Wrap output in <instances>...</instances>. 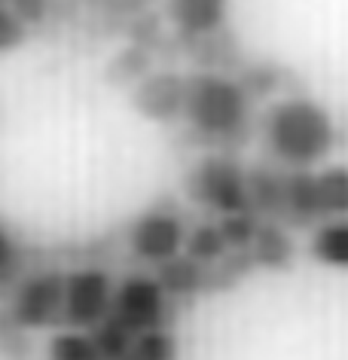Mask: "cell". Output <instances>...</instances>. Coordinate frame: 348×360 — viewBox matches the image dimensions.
I'll return each instance as SVG.
<instances>
[{
  "mask_svg": "<svg viewBox=\"0 0 348 360\" xmlns=\"http://www.w3.org/2000/svg\"><path fill=\"white\" fill-rule=\"evenodd\" d=\"M6 6H10L31 31H43L49 25L52 0H6Z\"/></svg>",
  "mask_w": 348,
  "mask_h": 360,
  "instance_id": "obj_26",
  "label": "cell"
},
{
  "mask_svg": "<svg viewBox=\"0 0 348 360\" xmlns=\"http://www.w3.org/2000/svg\"><path fill=\"white\" fill-rule=\"evenodd\" d=\"M251 257L257 269L263 272H290L293 259H297V245H293V229L284 223L263 220L257 229V238L251 245Z\"/></svg>",
  "mask_w": 348,
  "mask_h": 360,
  "instance_id": "obj_13",
  "label": "cell"
},
{
  "mask_svg": "<svg viewBox=\"0 0 348 360\" xmlns=\"http://www.w3.org/2000/svg\"><path fill=\"white\" fill-rule=\"evenodd\" d=\"M348 217V168H288L284 186V214L281 223L288 229H318L327 220Z\"/></svg>",
  "mask_w": 348,
  "mask_h": 360,
  "instance_id": "obj_3",
  "label": "cell"
},
{
  "mask_svg": "<svg viewBox=\"0 0 348 360\" xmlns=\"http://www.w3.org/2000/svg\"><path fill=\"white\" fill-rule=\"evenodd\" d=\"M28 37H31V28L10 10V6H4V10H0V56L22 49L25 43H28Z\"/></svg>",
  "mask_w": 348,
  "mask_h": 360,
  "instance_id": "obj_25",
  "label": "cell"
},
{
  "mask_svg": "<svg viewBox=\"0 0 348 360\" xmlns=\"http://www.w3.org/2000/svg\"><path fill=\"white\" fill-rule=\"evenodd\" d=\"M65 275L61 269H37L10 293V318L25 330L65 327Z\"/></svg>",
  "mask_w": 348,
  "mask_h": 360,
  "instance_id": "obj_7",
  "label": "cell"
},
{
  "mask_svg": "<svg viewBox=\"0 0 348 360\" xmlns=\"http://www.w3.org/2000/svg\"><path fill=\"white\" fill-rule=\"evenodd\" d=\"M247 184H251V208H254L257 217L281 223L288 168H281L278 162H272V159L247 165Z\"/></svg>",
  "mask_w": 348,
  "mask_h": 360,
  "instance_id": "obj_12",
  "label": "cell"
},
{
  "mask_svg": "<svg viewBox=\"0 0 348 360\" xmlns=\"http://www.w3.org/2000/svg\"><path fill=\"white\" fill-rule=\"evenodd\" d=\"M28 333L31 330L19 327L6 309L0 311V351H4L10 360H28L34 354V342H31Z\"/></svg>",
  "mask_w": 348,
  "mask_h": 360,
  "instance_id": "obj_23",
  "label": "cell"
},
{
  "mask_svg": "<svg viewBox=\"0 0 348 360\" xmlns=\"http://www.w3.org/2000/svg\"><path fill=\"white\" fill-rule=\"evenodd\" d=\"M284 70L278 65H266V61H247V65L238 70V83L245 86V92L254 98H266V95H272V92H278L281 83H284Z\"/></svg>",
  "mask_w": 348,
  "mask_h": 360,
  "instance_id": "obj_21",
  "label": "cell"
},
{
  "mask_svg": "<svg viewBox=\"0 0 348 360\" xmlns=\"http://www.w3.org/2000/svg\"><path fill=\"white\" fill-rule=\"evenodd\" d=\"M183 193L195 208L208 211L214 220L254 211L247 165L232 153H205L202 159H195L183 177Z\"/></svg>",
  "mask_w": 348,
  "mask_h": 360,
  "instance_id": "obj_4",
  "label": "cell"
},
{
  "mask_svg": "<svg viewBox=\"0 0 348 360\" xmlns=\"http://www.w3.org/2000/svg\"><path fill=\"white\" fill-rule=\"evenodd\" d=\"M4 6H6V0H0V10H4Z\"/></svg>",
  "mask_w": 348,
  "mask_h": 360,
  "instance_id": "obj_27",
  "label": "cell"
},
{
  "mask_svg": "<svg viewBox=\"0 0 348 360\" xmlns=\"http://www.w3.org/2000/svg\"><path fill=\"white\" fill-rule=\"evenodd\" d=\"M129 104L138 116L156 125L183 122L186 110V74L174 68H156L153 74L129 92Z\"/></svg>",
  "mask_w": 348,
  "mask_h": 360,
  "instance_id": "obj_9",
  "label": "cell"
},
{
  "mask_svg": "<svg viewBox=\"0 0 348 360\" xmlns=\"http://www.w3.org/2000/svg\"><path fill=\"white\" fill-rule=\"evenodd\" d=\"M260 141L272 162L290 171H306L330 159L339 131L333 113L309 95H288L260 116Z\"/></svg>",
  "mask_w": 348,
  "mask_h": 360,
  "instance_id": "obj_2",
  "label": "cell"
},
{
  "mask_svg": "<svg viewBox=\"0 0 348 360\" xmlns=\"http://www.w3.org/2000/svg\"><path fill=\"white\" fill-rule=\"evenodd\" d=\"M177 357H181V342H177L174 330L159 327L141 333L122 360H177Z\"/></svg>",
  "mask_w": 348,
  "mask_h": 360,
  "instance_id": "obj_20",
  "label": "cell"
},
{
  "mask_svg": "<svg viewBox=\"0 0 348 360\" xmlns=\"http://www.w3.org/2000/svg\"><path fill=\"white\" fill-rule=\"evenodd\" d=\"M229 250L232 248H229V241H226V236H223L217 220H202V223H195V226L186 232L183 254L193 257L195 263H202V266L217 263V259H223Z\"/></svg>",
  "mask_w": 348,
  "mask_h": 360,
  "instance_id": "obj_18",
  "label": "cell"
},
{
  "mask_svg": "<svg viewBox=\"0 0 348 360\" xmlns=\"http://www.w3.org/2000/svg\"><path fill=\"white\" fill-rule=\"evenodd\" d=\"M49 360H104L92 330L61 327L49 339Z\"/></svg>",
  "mask_w": 348,
  "mask_h": 360,
  "instance_id": "obj_19",
  "label": "cell"
},
{
  "mask_svg": "<svg viewBox=\"0 0 348 360\" xmlns=\"http://www.w3.org/2000/svg\"><path fill=\"white\" fill-rule=\"evenodd\" d=\"M186 232L190 229L183 223V211L177 208V202L165 199L156 202L153 208L141 211L122 232V241L131 250V257H138L141 263L162 266L177 254H183Z\"/></svg>",
  "mask_w": 348,
  "mask_h": 360,
  "instance_id": "obj_6",
  "label": "cell"
},
{
  "mask_svg": "<svg viewBox=\"0 0 348 360\" xmlns=\"http://www.w3.org/2000/svg\"><path fill=\"white\" fill-rule=\"evenodd\" d=\"M156 281L162 284L168 300L193 305L199 296H205V266L186 254H177L174 259L156 266Z\"/></svg>",
  "mask_w": 348,
  "mask_h": 360,
  "instance_id": "obj_14",
  "label": "cell"
},
{
  "mask_svg": "<svg viewBox=\"0 0 348 360\" xmlns=\"http://www.w3.org/2000/svg\"><path fill=\"white\" fill-rule=\"evenodd\" d=\"M183 122L190 138L199 147H214V153L242 150L260 131L254 113V98L236 77L193 70L186 74V110Z\"/></svg>",
  "mask_w": 348,
  "mask_h": 360,
  "instance_id": "obj_1",
  "label": "cell"
},
{
  "mask_svg": "<svg viewBox=\"0 0 348 360\" xmlns=\"http://www.w3.org/2000/svg\"><path fill=\"white\" fill-rule=\"evenodd\" d=\"M220 229L226 236L229 248L232 250H251L254 238H257V229H260V217L254 211H242V214H229V217H220Z\"/></svg>",
  "mask_w": 348,
  "mask_h": 360,
  "instance_id": "obj_22",
  "label": "cell"
},
{
  "mask_svg": "<svg viewBox=\"0 0 348 360\" xmlns=\"http://www.w3.org/2000/svg\"><path fill=\"white\" fill-rule=\"evenodd\" d=\"M257 272V263L251 250H229L223 259L205 266V296H217L236 290L242 281H247Z\"/></svg>",
  "mask_w": 348,
  "mask_h": 360,
  "instance_id": "obj_17",
  "label": "cell"
},
{
  "mask_svg": "<svg viewBox=\"0 0 348 360\" xmlns=\"http://www.w3.org/2000/svg\"><path fill=\"white\" fill-rule=\"evenodd\" d=\"M113 275L101 266H79L65 275V327L95 330L110 318L113 309Z\"/></svg>",
  "mask_w": 348,
  "mask_h": 360,
  "instance_id": "obj_8",
  "label": "cell"
},
{
  "mask_svg": "<svg viewBox=\"0 0 348 360\" xmlns=\"http://www.w3.org/2000/svg\"><path fill=\"white\" fill-rule=\"evenodd\" d=\"M181 311H183V302L168 300V293L156 281V275L131 272L116 284L110 321H116L122 330L138 339L141 333H150L159 327L172 330V321Z\"/></svg>",
  "mask_w": 348,
  "mask_h": 360,
  "instance_id": "obj_5",
  "label": "cell"
},
{
  "mask_svg": "<svg viewBox=\"0 0 348 360\" xmlns=\"http://www.w3.org/2000/svg\"><path fill=\"white\" fill-rule=\"evenodd\" d=\"M181 40H183V58L193 61L195 70L238 77V70L247 65L245 52L229 28L208 34V37H181Z\"/></svg>",
  "mask_w": 348,
  "mask_h": 360,
  "instance_id": "obj_10",
  "label": "cell"
},
{
  "mask_svg": "<svg viewBox=\"0 0 348 360\" xmlns=\"http://www.w3.org/2000/svg\"><path fill=\"white\" fill-rule=\"evenodd\" d=\"M156 70V56L144 46H135V43H126L122 49H116L104 65V83L113 89H126L131 92L141 79H147Z\"/></svg>",
  "mask_w": 348,
  "mask_h": 360,
  "instance_id": "obj_15",
  "label": "cell"
},
{
  "mask_svg": "<svg viewBox=\"0 0 348 360\" xmlns=\"http://www.w3.org/2000/svg\"><path fill=\"white\" fill-rule=\"evenodd\" d=\"M309 254L327 269H348V217L327 220L311 229Z\"/></svg>",
  "mask_w": 348,
  "mask_h": 360,
  "instance_id": "obj_16",
  "label": "cell"
},
{
  "mask_svg": "<svg viewBox=\"0 0 348 360\" xmlns=\"http://www.w3.org/2000/svg\"><path fill=\"white\" fill-rule=\"evenodd\" d=\"M165 19L181 37H208L226 28L229 0H168Z\"/></svg>",
  "mask_w": 348,
  "mask_h": 360,
  "instance_id": "obj_11",
  "label": "cell"
},
{
  "mask_svg": "<svg viewBox=\"0 0 348 360\" xmlns=\"http://www.w3.org/2000/svg\"><path fill=\"white\" fill-rule=\"evenodd\" d=\"M92 336L98 342V348H101L104 360H122L126 357V351L131 348V342H135L131 333H126L120 323L110 321V318H107L104 323H98V327L92 330Z\"/></svg>",
  "mask_w": 348,
  "mask_h": 360,
  "instance_id": "obj_24",
  "label": "cell"
}]
</instances>
